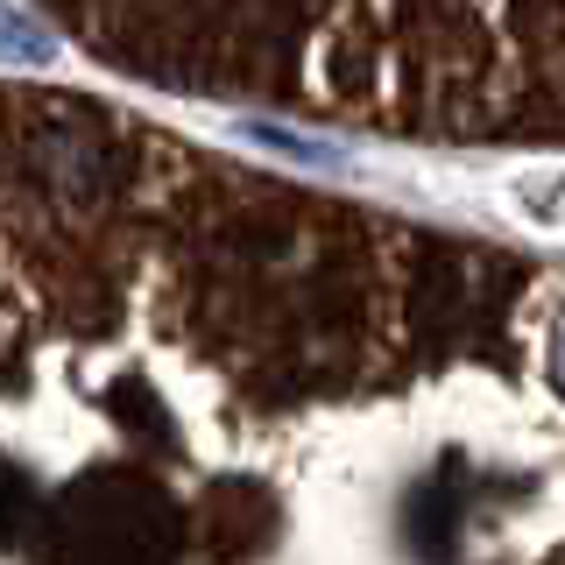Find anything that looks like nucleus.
<instances>
[{
  "label": "nucleus",
  "mask_w": 565,
  "mask_h": 565,
  "mask_svg": "<svg viewBox=\"0 0 565 565\" xmlns=\"http://www.w3.org/2000/svg\"><path fill=\"white\" fill-rule=\"evenodd\" d=\"M35 14L149 93L565 156V0H35Z\"/></svg>",
  "instance_id": "f03ea898"
},
{
  "label": "nucleus",
  "mask_w": 565,
  "mask_h": 565,
  "mask_svg": "<svg viewBox=\"0 0 565 565\" xmlns=\"http://www.w3.org/2000/svg\"><path fill=\"white\" fill-rule=\"evenodd\" d=\"M0 565H565V262L0 78Z\"/></svg>",
  "instance_id": "f257e3e1"
}]
</instances>
